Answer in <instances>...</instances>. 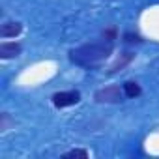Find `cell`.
Segmentation results:
<instances>
[{
    "label": "cell",
    "mask_w": 159,
    "mask_h": 159,
    "mask_svg": "<svg viewBox=\"0 0 159 159\" xmlns=\"http://www.w3.org/2000/svg\"><path fill=\"white\" fill-rule=\"evenodd\" d=\"M125 41L127 43H133V41H140L139 36H133V34H125Z\"/></svg>",
    "instance_id": "9"
},
{
    "label": "cell",
    "mask_w": 159,
    "mask_h": 159,
    "mask_svg": "<svg viewBox=\"0 0 159 159\" xmlns=\"http://www.w3.org/2000/svg\"><path fill=\"white\" fill-rule=\"evenodd\" d=\"M125 94L120 90V86H105L94 94V99L98 103H120Z\"/></svg>",
    "instance_id": "2"
},
{
    "label": "cell",
    "mask_w": 159,
    "mask_h": 159,
    "mask_svg": "<svg viewBox=\"0 0 159 159\" xmlns=\"http://www.w3.org/2000/svg\"><path fill=\"white\" fill-rule=\"evenodd\" d=\"M64 159H71V157H81V159H86L88 157V152L86 150H69L62 155Z\"/></svg>",
    "instance_id": "8"
},
{
    "label": "cell",
    "mask_w": 159,
    "mask_h": 159,
    "mask_svg": "<svg viewBox=\"0 0 159 159\" xmlns=\"http://www.w3.org/2000/svg\"><path fill=\"white\" fill-rule=\"evenodd\" d=\"M140 86L137 84V83H133V81H127L125 84H124V94H125V98H139L140 96Z\"/></svg>",
    "instance_id": "7"
},
{
    "label": "cell",
    "mask_w": 159,
    "mask_h": 159,
    "mask_svg": "<svg viewBox=\"0 0 159 159\" xmlns=\"http://www.w3.org/2000/svg\"><path fill=\"white\" fill-rule=\"evenodd\" d=\"M23 32V25L21 23H4L2 26H0V36L2 38H15Z\"/></svg>",
    "instance_id": "5"
},
{
    "label": "cell",
    "mask_w": 159,
    "mask_h": 159,
    "mask_svg": "<svg viewBox=\"0 0 159 159\" xmlns=\"http://www.w3.org/2000/svg\"><path fill=\"white\" fill-rule=\"evenodd\" d=\"M111 52H112V41H109V39L92 41V43H84L81 47L71 49L69 60L75 66H81V67H94L99 62H103L105 58H109Z\"/></svg>",
    "instance_id": "1"
},
{
    "label": "cell",
    "mask_w": 159,
    "mask_h": 159,
    "mask_svg": "<svg viewBox=\"0 0 159 159\" xmlns=\"http://www.w3.org/2000/svg\"><path fill=\"white\" fill-rule=\"evenodd\" d=\"M81 101V92L79 90H67V92H56L52 96V105L58 107V109H64V107H71V105H77Z\"/></svg>",
    "instance_id": "3"
},
{
    "label": "cell",
    "mask_w": 159,
    "mask_h": 159,
    "mask_svg": "<svg viewBox=\"0 0 159 159\" xmlns=\"http://www.w3.org/2000/svg\"><path fill=\"white\" fill-rule=\"evenodd\" d=\"M133 52H124V54H120L118 58H116V62L109 67V73H116V71H120V69H124L131 60H133Z\"/></svg>",
    "instance_id": "6"
},
{
    "label": "cell",
    "mask_w": 159,
    "mask_h": 159,
    "mask_svg": "<svg viewBox=\"0 0 159 159\" xmlns=\"http://www.w3.org/2000/svg\"><path fill=\"white\" fill-rule=\"evenodd\" d=\"M21 54V45L19 43H8V41H4L2 45H0V58H4V60H8V58H15V56H19Z\"/></svg>",
    "instance_id": "4"
}]
</instances>
